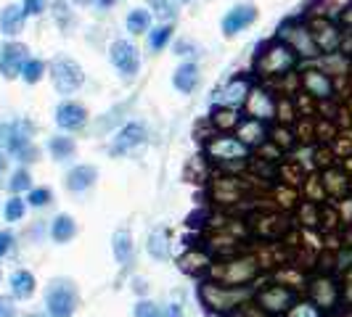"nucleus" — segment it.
<instances>
[{"mask_svg":"<svg viewBox=\"0 0 352 317\" xmlns=\"http://www.w3.org/2000/svg\"><path fill=\"white\" fill-rule=\"evenodd\" d=\"M267 278V267L257 251H239L226 259H214L207 272V281L223 283L230 288H257V283Z\"/></svg>","mask_w":352,"mask_h":317,"instance_id":"1","label":"nucleus"},{"mask_svg":"<svg viewBox=\"0 0 352 317\" xmlns=\"http://www.w3.org/2000/svg\"><path fill=\"white\" fill-rule=\"evenodd\" d=\"M297 64H300V58H297V53L292 51L283 40L278 37H273L270 43H263L257 53H254V64H252V74L260 80V82H276V80H281L286 74H292V71L297 69Z\"/></svg>","mask_w":352,"mask_h":317,"instance_id":"2","label":"nucleus"},{"mask_svg":"<svg viewBox=\"0 0 352 317\" xmlns=\"http://www.w3.org/2000/svg\"><path fill=\"white\" fill-rule=\"evenodd\" d=\"M252 294H254V288H230V285L207 281V278L199 281V288H196L201 309L212 317L236 315L247 301H252Z\"/></svg>","mask_w":352,"mask_h":317,"instance_id":"3","label":"nucleus"},{"mask_svg":"<svg viewBox=\"0 0 352 317\" xmlns=\"http://www.w3.org/2000/svg\"><path fill=\"white\" fill-rule=\"evenodd\" d=\"M302 296H307L313 304H318L329 317L342 315V281L336 272H329V270L310 272Z\"/></svg>","mask_w":352,"mask_h":317,"instance_id":"4","label":"nucleus"},{"mask_svg":"<svg viewBox=\"0 0 352 317\" xmlns=\"http://www.w3.org/2000/svg\"><path fill=\"white\" fill-rule=\"evenodd\" d=\"M302 296V291H297L294 285H286L281 281H267L257 283L254 294H252V301L267 312L270 317H283L289 312V307Z\"/></svg>","mask_w":352,"mask_h":317,"instance_id":"5","label":"nucleus"},{"mask_svg":"<svg viewBox=\"0 0 352 317\" xmlns=\"http://www.w3.org/2000/svg\"><path fill=\"white\" fill-rule=\"evenodd\" d=\"M278 40H283L292 51L297 53L300 61H318L320 58V51H318L316 40L310 35V27H307V16H297L283 21L276 32Z\"/></svg>","mask_w":352,"mask_h":317,"instance_id":"6","label":"nucleus"},{"mask_svg":"<svg viewBox=\"0 0 352 317\" xmlns=\"http://www.w3.org/2000/svg\"><path fill=\"white\" fill-rule=\"evenodd\" d=\"M80 307V291L72 278H53L45 288V315L48 317H74Z\"/></svg>","mask_w":352,"mask_h":317,"instance_id":"7","label":"nucleus"},{"mask_svg":"<svg viewBox=\"0 0 352 317\" xmlns=\"http://www.w3.org/2000/svg\"><path fill=\"white\" fill-rule=\"evenodd\" d=\"M254 74L252 71H239L228 77L220 88L214 90L212 95V104L220 106V108H233V111H244V104H247L249 93L254 88Z\"/></svg>","mask_w":352,"mask_h":317,"instance_id":"8","label":"nucleus"},{"mask_svg":"<svg viewBox=\"0 0 352 317\" xmlns=\"http://www.w3.org/2000/svg\"><path fill=\"white\" fill-rule=\"evenodd\" d=\"M204 156H207L212 167H226V164H233V161H249L252 151L236 135L217 132L212 141L204 143Z\"/></svg>","mask_w":352,"mask_h":317,"instance_id":"9","label":"nucleus"},{"mask_svg":"<svg viewBox=\"0 0 352 317\" xmlns=\"http://www.w3.org/2000/svg\"><path fill=\"white\" fill-rule=\"evenodd\" d=\"M48 74H51L56 93H61V95H72L85 85V71L69 56H56L48 64Z\"/></svg>","mask_w":352,"mask_h":317,"instance_id":"10","label":"nucleus"},{"mask_svg":"<svg viewBox=\"0 0 352 317\" xmlns=\"http://www.w3.org/2000/svg\"><path fill=\"white\" fill-rule=\"evenodd\" d=\"M276 104H278V93L273 90V85L254 82L247 104H244V117L265 124H273V119H276Z\"/></svg>","mask_w":352,"mask_h":317,"instance_id":"11","label":"nucleus"},{"mask_svg":"<svg viewBox=\"0 0 352 317\" xmlns=\"http://www.w3.org/2000/svg\"><path fill=\"white\" fill-rule=\"evenodd\" d=\"M297 74H300V90L305 95H310L316 104H329L336 98V80H331L323 69L307 67Z\"/></svg>","mask_w":352,"mask_h":317,"instance_id":"12","label":"nucleus"},{"mask_svg":"<svg viewBox=\"0 0 352 317\" xmlns=\"http://www.w3.org/2000/svg\"><path fill=\"white\" fill-rule=\"evenodd\" d=\"M249 193V183L244 177L233 175H217L210 183V198L217 207H236L241 204Z\"/></svg>","mask_w":352,"mask_h":317,"instance_id":"13","label":"nucleus"},{"mask_svg":"<svg viewBox=\"0 0 352 317\" xmlns=\"http://www.w3.org/2000/svg\"><path fill=\"white\" fill-rule=\"evenodd\" d=\"M307 27H310V35L316 40L320 56H329V53H339L342 45V27L336 24V19L326 16H307Z\"/></svg>","mask_w":352,"mask_h":317,"instance_id":"14","label":"nucleus"},{"mask_svg":"<svg viewBox=\"0 0 352 317\" xmlns=\"http://www.w3.org/2000/svg\"><path fill=\"white\" fill-rule=\"evenodd\" d=\"M318 180L323 185V193H326V201L331 204H339L344 198H352V175L344 172L339 164H331L326 169L318 172Z\"/></svg>","mask_w":352,"mask_h":317,"instance_id":"15","label":"nucleus"},{"mask_svg":"<svg viewBox=\"0 0 352 317\" xmlns=\"http://www.w3.org/2000/svg\"><path fill=\"white\" fill-rule=\"evenodd\" d=\"M109 58H111V67L120 71L124 80H133L141 69V53L135 48V43H130V40H114L109 45Z\"/></svg>","mask_w":352,"mask_h":317,"instance_id":"16","label":"nucleus"},{"mask_svg":"<svg viewBox=\"0 0 352 317\" xmlns=\"http://www.w3.org/2000/svg\"><path fill=\"white\" fill-rule=\"evenodd\" d=\"M32 135H35V124L30 119H14L8 124H0V148L16 156L19 151L32 145Z\"/></svg>","mask_w":352,"mask_h":317,"instance_id":"17","label":"nucleus"},{"mask_svg":"<svg viewBox=\"0 0 352 317\" xmlns=\"http://www.w3.org/2000/svg\"><path fill=\"white\" fill-rule=\"evenodd\" d=\"M146 138H148L146 124L133 119V122L124 124L122 130H117V135L111 138V145H109V154L111 156H127L130 151L141 148L143 143H146Z\"/></svg>","mask_w":352,"mask_h":317,"instance_id":"18","label":"nucleus"},{"mask_svg":"<svg viewBox=\"0 0 352 317\" xmlns=\"http://www.w3.org/2000/svg\"><path fill=\"white\" fill-rule=\"evenodd\" d=\"M27 61H30V48H27L24 43L11 40V43H3V45H0V74H3L6 80L19 77Z\"/></svg>","mask_w":352,"mask_h":317,"instance_id":"19","label":"nucleus"},{"mask_svg":"<svg viewBox=\"0 0 352 317\" xmlns=\"http://www.w3.org/2000/svg\"><path fill=\"white\" fill-rule=\"evenodd\" d=\"M212 264H214V259H212L210 251H207L204 246H194V244L186 248V251L180 254V259H177L180 272L191 275V278H196V281H204V278H207V272H210Z\"/></svg>","mask_w":352,"mask_h":317,"instance_id":"20","label":"nucleus"},{"mask_svg":"<svg viewBox=\"0 0 352 317\" xmlns=\"http://www.w3.org/2000/svg\"><path fill=\"white\" fill-rule=\"evenodd\" d=\"M257 21V5L254 3H239L233 5L228 14L220 21V30L226 37H236L239 32H244L247 27H252Z\"/></svg>","mask_w":352,"mask_h":317,"instance_id":"21","label":"nucleus"},{"mask_svg":"<svg viewBox=\"0 0 352 317\" xmlns=\"http://www.w3.org/2000/svg\"><path fill=\"white\" fill-rule=\"evenodd\" d=\"M88 119H90L88 108L82 104H77V101H64V104H58V108H56V124L64 132H80V130H85Z\"/></svg>","mask_w":352,"mask_h":317,"instance_id":"22","label":"nucleus"},{"mask_svg":"<svg viewBox=\"0 0 352 317\" xmlns=\"http://www.w3.org/2000/svg\"><path fill=\"white\" fill-rule=\"evenodd\" d=\"M267 132H270V124L244 117V119L239 122V127H236V132H233V135L244 143L249 151H254V148H260V145L267 141Z\"/></svg>","mask_w":352,"mask_h":317,"instance_id":"23","label":"nucleus"},{"mask_svg":"<svg viewBox=\"0 0 352 317\" xmlns=\"http://www.w3.org/2000/svg\"><path fill=\"white\" fill-rule=\"evenodd\" d=\"M96 183H98V169L93 164H77L64 177V185L69 193H85Z\"/></svg>","mask_w":352,"mask_h":317,"instance_id":"24","label":"nucleus"},{"mask_svg":"<svg viewBox=\"0 0 352 317\" xmlns=\"http://www.w3.org/2000/svg\"><path fill=\"white\" fill-rule=\"evenodd\" d=\"M111 254H114V262L120 264V267H130L133 264L135 241H133L130 228H117L111 233Z\"/></svg>","mask_w":352,"mask_h":317,"instance_id":"25","label":"nucleus"},{"mask_svg":"<svg viewBox=\"0 0 352 317\" xmlns=\"http://www.w3.org/2000/svg\"><path fill=\"white\" fill-rule=\"evenodd\" d=\"M8 288H11L8 296L14 301H30L37 291L35 272H30V270H14L11 278H8Z\"/></svg>","mask_w":352,"mask_h":317,"instance_id":"26","label":"nucleus"},{"mask_svg":"<svg viewBox=\"0 0 352 317\" xmlns=\"http://www.w3.org/2000/svg\"><path fill=\"white\" fill-rule=\"evenodd\" d=\"M146 251H148V257L154 259V262H164V259H170V254H173V238H170V230L167 228H154L148 233V238H146Z\"/></svg>","mask_w":352,"mask_h":317,"instance_id":"27","label":"nucleus"},{"mask_svg":"<svg viewBox=\"0 0 352 317\" xmlns=\"http://www.w3.org/2000/svg\"><path fill=\"white\" fill-rule=\"evenodd\" d=\"M199 80H201L199 64H196V61H183L175 69V74H173V88H175L177 93H183V95H191V93L199 88Z\"/></svg>","mask_w":352,"mask_h":317,"instance_id":"28","label":"nucleus"},{"mask_svg":"<svg viewBox=\"0 0 352 317\" xmlns=\"http://www.w3.org/2000/svg\"><path fill=\"white\" fill-rule=\"evenodd\" d=\"M48 235H51L53 244H69L74 241V235H77V220L67 214V211H61V214H56L51 220V228H48Z\"/></svg>","mask_w":352,"mask_h":317,"instance_id":"29","label":"nucleus"},{"mask_svg":"<svg viewBox=\"0 0 352 317\" xmlns=\"http://www.w3.org/2000/svg\"><path fill=\"white\" fill-rule=\"evenodd\" d=\"M210 124L214 127V132H223V135H233L239 122L244 119L241 111H233V108H220V106H212L210 111Z\"/></svg>","mask_w":352,"mask_h":317,"instance_id":"30","label":"nucleus"},{"mask_svg":"<svg viewBox=\"0 0 352 317\" xmlns=\"http://www.w3.org/2000/svg\"><path fill=\"white\" fill-rule=\"evenodd\" d=\"M24 24H27V14L16 3H11L0 11V32L6 37H16L24 30Z\"/></svg>","mask_w":352,"mask_h":317,"instance_id":"31","label":"nucleus"},{"mask_svg":"<svg viewBox=\"0 0 352 317\" xmlns=\"http://www.w3.org/2000/svg\"><path fill=\"white\" fill-rule=\"evenodd\" d=\"M294 222L302 230H318L320 228V204L300 198L297 207H294Z\"/></svg>","mask_w":352,"mask_h":317,"instance_id":"32","label":"nucleus"},{"mask_svg":"<svg viewBox=\"0 0 352 317\" xmlns=\"http://www.w3.org/2000/svg\"><path fill=\"white\" fill-rule=\"evenodd\" d=\"M267 141L273 145H278L283 154L289 156L300 143H297V135H294V127H286V124H270V132H267Z\"/></svg>","mask_w":352,"mask_h":317,"instance_id":"33","label":"nucleus"},{"mask_svg":"<svg viewBox=\"0 0 352 317\" xmlns=\"http://www.w3.org/2000/svg\"><path fill=\"white\" fill-rule=\"evenodd\" d=\"M151 21H154V16H151L148 8H133L124 19V27H127L130 35H148L151 32Z\"/></svg>","mask_w":352,"mask_h":317,"instance_id":"34","label":"nucleus"},{"mask_svg":"<svg viewBox=\"0 0 352 317\" xmlns=\"http://www.w3.org/2000/svg\"><path fill=\"white\" fill-rule=\"evenodd\" d=\"M74 151H77V143L69 135H56V138L48 141V154L56 161H67V158L74 156Z\"/></svg>","mask_w":352,"mask_h":317,"instance_id":"35","label":"nucleus"},{"mask_svg":"<svg viewBox=\"0 0 352 317\" xmlns=\"http://www.w3.org/2000/svg\"><path fill=\"white\" fill-rule=\"evenodd\" d=\"M173 32H175L173 21H164V24H159V27H151V32H148V48H151L154 53H162L167 45H170Z\"/></svg>","mask_w":352,"mask_h":317,"instance_id":"36","label":"nucleus"},{"mask_svg":"<svg viewBox=\"0 0 352 317\" xmlns=\"http://www.w3.org/2000/svg\"><path fill=\"white\" fill-rule=\"evenodd\" d=\"M283 317H329V315H326L318 304H313L307 296H300V299L289 307V312H286Z\"/></svg>","mask_w":352,"mask_h":317,"instance_id":"37","label":"nucleus"},{"mask_svg":"<svg viewBox=\"0 0 352 317\" xmlns=\"http://www.w3.org/2000/svg\"><path fill=\"white\" fill-rule=\"evenodd\" d=\"M45 71H48V64H45L43 58H32V56H30V61L24 64V69H21L19 77H21L27 85H37V82L45 77Z\"/></svg>","mask_w":352,"mask_h":317,"instance_id":"38","label":"nucleus"},{"mask_svg":"<svg viewBox=\"0 0 352 317\" xmlns=\"http://www.w3.org/2000/svg\"><path fill=\"white\" fill-rule=\"evenodd\" d=\"M276 124H286V127H292V124L297 122V108H294V101L289 98V95H278V104H276Z\"/></svg>","mask_w":352,"mask_h":317,"instance_id":"39","label":"nucleus"},{"mask_svg":"<svg viewBox=\"0 0 352 317\" xmlns=\"http://www.w3.org/2000/svg\"><path fill=\"white\" fill-rule=\"evenodd\" d=\"M32 188H35V185H32V175H30L27 167H19L16 172L11 175V180H8V191H11V196L30 193Z\"/></svg>","mask_w":352,"mask_h":317,"instance_id":"40","label":"nucleus"},{"mask_svg":"<svg viewBox=\"0 0 352 317\" xmlns=\"http://www.w3.org/2000/svg\"><path fill=\"white\" fill-rule=\"evenodd\" d=\"M252 158H257V161H265V164H273V167H278L283 158H286V154H283L278 145H273L270 141H265L260 148H254V151H252Z\"/></svg>","mask_w":352,"mask_h":317,"instance_id":"41","label":"nucleus"},{"mask_svg":"<svg viewBox=\"0 0 352 317\" xmlns=\"http://www.w3.org/2000/svg\"><path fill=\"white\" fill-rule=\"evenodd\" d=\"M27 214V201L21 196H11L6 204H3V220L6 222H21Z\"/></svg>","mask_w":352,"mask_h":317,"instance_id":"42","label":"nucleus"},{"mask_svg":"<svg viewBox=\"0 0 352 317\" xmlns=\"http://www.w3.org/2000/svg\"><path fill=\"white\" fill-rule=\"evenodd\" d=\"M300 188L307 201H316V204H323V201H326V193H323V185H320V180H318V172H310V175L305 177V183H302Z\"/></svg>","mask_w":352,"mask_h":317,"instance_id":"43","label":"nucleus"},{"mask_svg":"<svg viewBox=\"0 0 352 317\" xmlns=\"http://www.w3.org/2000/svg\"><path fill=\"white\" fill-rule=\"evenodd\" d=\"M24 201H27V207H32V209H45L53 201V191L51 188H32Z\"/></svg>","mask_w":352,"mask_h":317,"instance_id":"44","label":"nucleus"},{"mask_svg":"<svg viewBox=\"0 0 352 317\" xmlns=\"http://www.w3.org/2000/svg\"><path fill=\"white\" fill-rule=\"evenodd\" d=\"M339 281H342V315H344L352 312V267L339 275Z\"/></svg>","mask_w":352,"mask_h":317,"instance_id":"45","label":"nucleus"},{"mask_svg":"<svg viewBox=\"0 0 352 317\" xmlns=\"http://www.w3.org/2000/svg\"><path fill=\"white\" fill-rule=\"evenodd\" d=\"M53 19H56V24H58L61 30H69L72 21H74V14H72L69 5H67L64 0H56V3H53Z\"/></svg>","mask_w":352,"mask_h":317,"instance_id":"46","label":"nucleus"},{"mask_svg":"<svg viewBox=\"0 0 352 317\" xmlns=\"http://www.w3.org/2000/svg\"><path fill=\"white\" fill-rule=\"evenodd\" d=\"M207 167H210V161L207 156H194L188 161V167H186V175L191 177V180H207Z\"/></svg>","mask_w":352,"mask_h":317,"instance_id":"47","label":"nucleus"},{"mask_svg":"<svg viewBox=\"0 0 352 317\" xmlns=\"http://www.w3.org/2000/svg\"><path fill=\"white\" fill-rule=\"evenodd\" d=\"M133 317H162V307L151 299H138L133 307Z\"/></svg>","mask_w":352,"mask_h":317,"instance_id":"48","label":"nucleus"},{"mask_svg":"<svg viewBox=\"0 0 352 317\" xmlns=\"http://www.w3.org/2000/svg\"><path fill=\"white\" fill-rule=\"evenodd\" d=\"M148 11L157 14L159 19H173L175 16V3L173 0H148Z\"/></svg>","mask_w":352,"mask_h":317,"instance_id":"49","label":"nucleus"},{"mask_svg":"<svg viewBox=\"0 0 352 317\" xmlns=\"http://www.w3.org/2000/svg\"><path fill=\"white\" fill-rule=\"evenodd\" d=\"M16 248V235L11 230H0V259H6Z\"/></svg>","mask_w":352,"mask_h":317,"instance_id":"50","label":"nucleus"},{"mask_svg":"<svg viewBox=\"0 0 352 317\" xmlns=\"http://www.w3.org/2000/svg\"><path fill=\"white\" fill-rule=\"evenodd\" d=\"M336 24L342 27V32H352V0L336 11Z\"/></svg>","mask_w":352,"mask_h":317,"instance_id":"51","label":"nucleus"},{"mask_svg":"<svg viewBox=\"0 0 352 317\" xmlns=\"http://www.w3.org/2000/svg\"><path fill=\"white\" fill-rule=\"evenodd\" d=\"M175 53L177 56H186V58H196L201 51L196 48L191 40H180V43H175Z\"/></svg>","mask_w":352,"mask_h":317,"instance_id":"52","label":"nucleus"},{"mask_svg":"<svg viewBox=\"0 0 352 317\" xmlns=\"http://www.w3.org/2000/svg\"><path fill=\"white\" fill-rule=\"evenodd\" d=\"M16 301L6 294H0V317H16Z\"/></svg>","mask_w":352,"mask_h":317,"instance_id":"53","label":"nucleus"},{"mask_svg":"<svg viewBox=\"0 0 352 317\" xmlns=\"http://www.w3.org/2000/svg\"><path fill=\"white\" fill-rule=\"evenodd\" d=\"M21 8H24L27 16H40L45 11V0H24Z\"/></svg>","mask_w":352,"mask_h":317,"instance_id":"54","label":"nucleus"},{"mask_svg":"<svg viewBox=\"0 0 352 317\" xmlns=\"http://www.w3.org/2000/svg\"><path fill=\"white\" fill-rule=\"evenodd\" d=\"M236 317H270V315H267V312H263V309H260L254 301H247V304H244V307L236 312Z\"/></svg>","mask_w":352,"mask_h":317,"instance_id":"55","label":"nucleus"},{"mask_svg":"<svg viewBox=\"0 0 352 317\" xmlns=\"http://www.w3.org/2000/svg\"><path fill=\"white\" fill-rule=\"evenodd\" d=\"M162 317H186L183 304H180V301H170V304H164V307H162Z\"/></svg>","mask_w":352,"mask_h":317,"instance_id":"56","label":"nucleus"},{"mask_svg":"<svg viewBox=\"0 0 352 317\" xmlns=\"http://www.w3.org/2000/svg\"><path fill=\"white\" fill-rule=\"evenodd\" d=\"M37 156H40V151H37L35 145H27L24 151H19L16 158L21 161V164H32V161H37Z\"/></svg>","mask_w":352,"mask_h":317,"instance_id":"57","label":"nucleus"},{"mask_svg":"<svg viewBox=\"0 0 352 317\" xmlns=\"http://www.w3.org/2000/svg\"><path fill=\"white\" fill-rule=\"evenodd\" d=\"M133 291H135L138 299H146V294H148V283L143 281V278H135V281H133Z\"/></svg>","mask_w":352,"mask_h":317,"instance_id":"58","label":"nucleus"},{"mask_svg":"<svg viewBox=\"0 0 352 317\" xmlns=\"http://www.w3.org/2000/svg\"><path fill=\"white\" fill-rule=\"evenodd\" d=\"M96 3H98L101 8H111V5H114V0H96Z\"/></svg>","mask_w":352,"mask_h":317,"instance_id":"59","label":"nucleus"},{"mask_svg":"<svg viewBox=\"0 0 352 317\" xmlns=\"http://www.w3.org/2000/svg\"><path fill=\"white\" fill-rule=\"evenodd\" d=\"M6 164H8V158H6V154H0V172L6 169Z\"/></svg>","mask_w":352,"mask_h":317,"instance_id":"60","label":"nucleus"},{"mask_svg":"<svg viewBox=\"0 0 352 317\" xmlns=\"http://www.w3.org/2000/svg\"><path fill=\"white\" fill-rule=\"evenodd\" d=\"M0 285H3V272H0Z\"/></svg>","mask_w":352,"mask_h":317,"instance_id":"61","label":"nucleus"},{"mask_svg":"<svg viewBox=\"0 0 352 317\" xmlns=\"http://www.w3.org/2000/svg\"><path fill=\"white\" fill-rule=\"evenodd\" d=\"M180 3H191V0H180Z\"/></svg>","mask_w":352,"mask_h":317,"instance_id":"62","label":"nucleus"},{"mask_svg":"<svg viewBox=\"0 0 352 317\" xmlns=\"http://www.w3.org/2000/svg\"><path fill=\"white\" fill-rule=\"evenodd\" d=\"M80 3H85V0H80Z\"/></svg>","mask_w":352,"mask_h":317,"instance_id":"63","label":"nucleus"},{"mask_svg":"<svg viewBox=\"0 0 352 317\" xmlns=\"http://www.w3.org/2000/svg\"><path fill=\"white\" fill-rule=\"evenodd\" d=\"M350 228H352V222H350Z\"/></svg>","mask_w":352,"mask_h":317,"instance_id":"64","label":"nucleus"}]
</instances>
